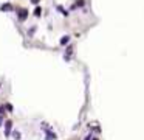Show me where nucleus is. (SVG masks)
I'll use <instances>...</instances> for the list:
<instances>
[{
	"instance_id": "nucleus-1",
	"label": "nucleus",
	"mask_w": 144,
	"mask_h": 140,
	"mask_svg": "<svg viewBox=\"0 0 144 140\" xmlns=\"http://www.w3.org/2000/svg\"><path fill=\"white\" fill-rule=\"evenodd\" d=\"M19 14H20V19H22V20L26 17V11H23V9H20V11H19Z\"/></svg>"
},
{
	"instance_id": "nucleus-2",
	"label": "nucleus",
	"mask_w": 144,
	"mask_h": 140,
	"mask_svg": "<svg viewBox=\"0 0 144 140\" xmlns=\"http://www.w3.org/2000/svg\"><path fill=\"white\" fill-rule=\"evenodd\" d=\"M67 42H68V37H64V39H62V41H60V44H62V45H65V44H67Z\"/></svg>"
},
{
	"instance_id": "nucleus-3",
	"label": "nucleus",
	"mask_w": 144,
	"mask_h": 140,
	"mask_svg": "<svg viewBox=\"0 0 144 140\" xmlns=\"http://www.w3.org/2000/svg\"><path fill=\"white\" fill-rule=\"evenodd\" d=\"M31 2H33V3H39V0H31Z\"/></svg>"
}]
</instances>
